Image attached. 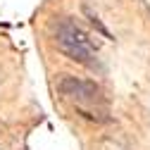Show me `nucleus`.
Wrapping results in <instances>:
<instances>
[{
    "label": "nucleus",
    "instance_id": "nucleus-1",
    "mask_svg": "<svg viewBox=\"0 0 150 150\" xmlns=\"http://www.w3.org/2000/svg\"><path fill=\"white\" fill-rule=\"evenodd\" d=\"M52 29H55V45H57L69 60L81 62V64H88V67H93V64L98 62L96 48H93L91 38H88V36H86L76 24H71V22H67V19H60Z\"/></svg>",
    "mask_w": 150,
    "mask_h": 150
},
{
    "label": "nucleus",
    "instance_id": "nucleus-2",
    "mask_svg": "<svg viewBox=\"0 0 150 150\" xmlns=\"http://www.w3.org/2000/svg\"><path fill=\"white\" fill-rule=\"evenodd\" d=\"M57 91H60V96H64L71 103H76L83 110H88V107H103L105 105L103 91L93 81H83V79H76V76H69V74H64V76L57 79Z\"/></svg>",
    "mask_w": 150,
    "mask_h": 150
},
{
    "label": "nucleus",
    "instance_id": "nucleus-3",
    "mask_svg": "<svg viewBox=\"0 0 150 150\" xmlns=\"http://www.w3.org/2000/svg\"><path fill=\"white\" fill-rule=\"evenodd\" d=\"M86 14H88V19H91V24H93V26H96V29H98V31H100V33L105 36V38H112V33H110V31L105 29V24H103V22L98 19V17H96V14H93L91 10H88V7H86Z\"/></svg>",
    "mask_w": 150,
    "mask_h": 150
}]
</instances>
